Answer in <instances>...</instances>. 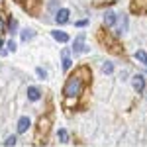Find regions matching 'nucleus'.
Masks as SVG:
<instances>
[{"instance_id": "obj_1", "label": "nucleus", "mask_w": 147, "mask_h": 147, "mask_svg": "<svg viewBox=\"0 0 147 147\" xmlns=\"http://www.w3.org/2000/svg\"><path fill=\"white\" fill-rule=\"evenodd\" d=\"M90 77H92L90 67H88V65H79V67L65 79L63 90H61L63 100H67V98L79 100L80 96L84 94V90H86V86H88V82H90Z\"/></svg>"}, {"instance_id": "obj_2", "label": "nucleus", "mask_w": 147, "mask_h": 147, "mask_svg": "<svg viewBox=\"0 0 147 147\" xmlns=\"http://www.w3.org/2000/svg\"><path fill=\"white\" fill-rule=\"evenodd\" d=\"M71 53L75 57L79 55H86V53H90V47L86 45V34L84 32H80L75 39H73V47H71Z\"/></svg>"}, {"instance_id": "obj_3", "label": "nucleus", "mask_w": 147, "mask_h": 147, "mask_svg": "<svg viewBox=\"0 0 147 147\" xmlns=\"http://www.w3.org/2000/svg\"><path fill=\"white\" fill-rule=\"evenodd\" d=\"M129 80H131V88H134L137 94H145V90H147V77L143 75V73H134V75L129 77Z\"/></svg>"}, {"instance_id": "obj_4", "label": "nucleus", "mask_w": 147, "mask_h": 147, "mask_svg": "<svg viewBox=\"0 0 147 147\" xmlns=\"http://www.w3.org/2000/svg\"><path fill=\"white\" fill-rule=\"evenodd\" d=\"M129 32V16L127 14H120V20H118V26L114 28V37L120 39L122 35H125Z\"/></svg>"}, {"instance_id": "obj_5", "label": "nucleus", "mask_w": 147, "mask_h": 147, "mask_svg": "<svg viewBox=\"0 0 147 147\" xmlns=\"http://www.w3.org/2000/svg\"><path fill=\"white\" fill-rule=\"evenodd\" d=\"M118 20H120V14H116L114 10H104L102 14V26L106 30H114L118 26Z\"/></svg>"}, {"instance_id": "obj_6", "label": "nucleus", "mask_w": 147, "mask_h": 147, "mask_svg": "<svg viewBox=\"0 0 147 147\" xmlns=\"http://www.w3.org/2000/svg\"><path fill=\"white\" fill-rule=\"evenodd\" d=\"M73 53L69 51V49H63L61 51V69H63V73H69L71 69H73Z\"/></svg>"}, {"instance_id": "obj_7", "label": "nucleus", "mask_w": 147, "mask_h": 147, "mask_svg": "<svg viewBox=\"0 0 147 147\" xmlns=\"http://www.w3.org/2000/svg\"><path fill=\"white\" fill-rule=\"evenodd\" d=\"M53 22H55L57 26H67V24L71 22V10H67V8H59V12H57L55 18H53Z\"/></svg>"}, {"instance_id": "obj_8", "label": "nucleus", "mask_w": 147, "mask_h": 147, "mask_svg": "<svg viewBox=\"0 0 147 147\" xmlns=\"http://www.w3.org/2000/svg\"><path fill=\"white\" fill-rule=\"evenodd\" d=\"M6 34H10V35H16V34H20V26H18V20L16 18H6Z\"/></svg>"}, {"instance_id": "obj_9", "label": "nucleus", "mask_w": 147, "mask_h": 147, "mask_svg": "<svg viewBox=\"0 0 147 147\" xmlns=\"http://www.w3.org/2000/svg\"><path fill=\"white\" fill-rule=\"evenodd\" d=\"M51 37L55 39L57 43H69V41H71L69 34H67V32H63V30H51Z\"/></svg>"}, {"instance_id": "obj_10", "label": "nucleus", "mask_w": 147, "mask_h": 147, "mask_svg": "<svg viewBox=\"0 0 147 147\" xmlns=\"http://www.w3.org/2000/svg\"><path fill=\"white\" fill-rule=\"evenodd\" d=\"M26 96H28V100H30V102L41 100V88H39V86H28V90H26Z\"/></svg>"}, {"instance_id": "obj_11", "label": "nucleus", "mask_w": 147, "mask_h": 147, "mask_svg": "<svg viewBox=\"0 0 147 147\" xmlns=\"http://www.w3.org/2000/svg\"><path fill=\"white\" fill-rule=\"evenodd\" d=\"M34 37H35L34 28H24V30H20V41H22V43H30Z\"/></svg>"}, {"instance_id": "obj_12", "label": "nucleus", "mask_w": 147, "mask_h": 147, "mask_svg": "<svg viewBox=\"0 0 147 147\" xmlns=\"http://www.w3.org/2000/svg\"><path fill=\"white\" fill-rule=\"evenodd\" d=\"M131 10L137 14H147V0H131Z\"/></svg>"}, {"instance_id": "obj_13", "label": "nucleus", "mask_w": 147, "mask_h": 147, "mask_svg": "<svg viewBox=\"0 0 147 147\" xmlns=\"http://www.w3.org/2000/svg\"><path fill=\"white\" fill-rule=\"evenodd\" d=\"M30 125H32V120H30L28 116H22V118L18 120V134H26V131L30 129Z\"/></svg>"}, {"instance_id": "obj_14", "label": "nucleus", "mask_w": 147, "mask_h": 147, "mask_svg": "<svg viewBox=\"0 0 147 147\" xmlns=\"http://www.w3.org/2000/svg\"><path fill=\"white\" fill-rule=\"evenodd\" d=\"M134 59H136L139 65L147 67V51L145 49H136V51H134Z\"/></svg>"}, {"instance_id": "obj_15", "label": "nucleus", "mask_w": 147, "mask_h": 147, "mask_svg": "<svg viewBox=\"0 0 147 147\" xmlns=\"http://www.w3.org/2000/svg\"><path fill=\"white\" fill-rule=\"evenodd\" d=\"M100 71H102V75H106V77H110V75H114V71H116V65H114L112 61H102V65H100Z\"/></svg>"}, {"instance_id": "obj_16", "label": "nucleus", "mask_w": 147, "mask_h": 147, "mask_svg": "<svg viewBox=\"0 0 147 147\" xmlns=\"http://www.w3.org/2000/svg\"><path fill=\"white\" fill-rule=\"evenodd\" d=\"M59 8H61V2H59V0H49V2H47V12H49V14L55 16L57 12H59Z\"/></svg>"}, {"instance_id": "obj_17", "label": "nucleus", "mask_w": 147, "mask_h": 147, "mask_svg": "<svg viewBox=\"0 0 147 147\" xmlns=\"http://www.w3.org/2000/svg\"><path fill=\"white\" fill-rule=\"evenodd\" d=\"M39 134H45L49 129V118H39Z\"/></svg>"}, {"instance_id": "obj_18", "label": "nucleus", "mask_w": 147, "mask_h": 147, "mask_svg": "<svg viewBox=\"0 0 147 147\" xmlns=\"http://www.w3.org/2000/svg\"><path fill=\"white\" fill-rule=\"evenodd\" d=\"M57 137H59V141H61V143H67V141H69V134H67V129H65V127H61V129L57 131Z\"/></svg>"}, {"instance_id": "obj_19", "label": "nucleus", "mask_w": 147, "mask_h": 147, "mask_svg": "<svg viewBox=\"0 0 147 147\" xmlns=\"http://www.w3.org/2000/svg\"><path fill=\"white\" fill-rule=\"evenodd\" d=\"M35 75H37V79H39V80H45L47 79V71L43 67H35Z\"/></svg>"}, {"instance_id": "obj_20", "label": "nucleus", "mask_w": 147, "mask_h": 147, "mask_svg": "<svg viewBox=\"0 0 147 147\" xmlns=\"http://www.w3.org/2000/svg\"><path fill=\"white\" fill-rule=\"evenodd\" d=\"M16 49H18L16 41H14V39H8V41H6V51H8V53H16Z\"/></svg>"}, {"instance_id": "obj_21", "label": "nucleus", "mask_w": 147, "mask_h": 147, "mask_svg": "<svg viewBox=\"0 0 147 147\" xmlns=\"http://www.w3.org/2000/svg\"><path fill=\"white\" fill-rule=\"evenodd\" d=\"M4 34H6V18L0 14V37H4Z\"/></svg>"}, {"instance_id": "obj_22", "label": "nucleus", "mask_w": 147, "mask_h": 147, "mask_svg": "<svg viewBox=\"0 0 147 147\" xmlns=\"http://www.w3.org/2000/svg\"><path fill=\"white\" fill-rule=\"evenodd\" d=\"M88 24H90L88 18H82V20H77V22H75V28H86Z\"/></svg>"}, {"instance_id": "obj_23", "label": "nucleus", "mask_w": 147, "mask_h": 147, "mask_svg": "<svg viewBox=\"0 0 147 147\" xmlns=\"http://www.w3.org/2000/svg\"><path fill=\"white\" fill-rule=\"evenodd\" d=\"M4 145H6V147H10V145H16V136H10V137H6V141H4Z\"/></svg>"}, {"instance_id": "obj_24", "label": "nucleus", "mask_w": 147, "mask_h": 147, "mask_svg": "<svg viewBox=\"0 0 147 147\" xmlns=\"http://www.w3.org/2000/svg\"><path fill=\"white\" fill-rule=\"evenodd\" d=\"M127 77H129V73H127V71L124 69V71L120 73V79H122V80H127Z\"/></svg>"}, {"instance_id": "obj_25", "label": "nucleus", "mask_w": 147, "mask_h": 147, "mask_svg": "<svg viewBox=\"0 0 147 147\" xmlns=\"http://www.w3.org/2000/svg\"><path fill=\"white\" fill-rule=\"evenodd\" d=\"M6 45V41H4V37H0V51H2V47Z\"/></svg>"}]
</instances>
